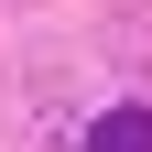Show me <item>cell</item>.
Here are the masks:
<instances>
[{"instance_id":"cell-1","label":"cell","mask_w":152,"mask_h":152,"mask_svg":"<svg viewBox=\"0 0 152 152\" xmlns=\"http://www.w3.org/2000/svg\"><path fill=\"white\" fill-rule=\"evenodd\" d=\"M87 152H152V109H109L87 130Z\"/></svg>"}]
</instances>
